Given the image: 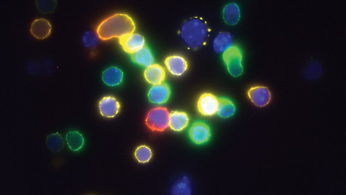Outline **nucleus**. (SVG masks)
I'll list each match as a JSON object with an SVG mask.
<instances>
[{"mask_svg": "<svg viewBox=\"0 0 346 195\" xmlns=\"http://www.w3.org/2000/svg\"><path fill=\"white\" fill-rule=\"evenodd\" d=\"M188 134L192 141L198 145L207 143L211 136L209 125L206 122L200 120L194 121L191 125Z\"/></svg>", "mask_w": 346, "mask_h": 195, "instance_id": "5", "label": "nucleus"}, {"mask_svg": "<svg viewBox=\"0 0 346 195\" xmlns=\"http://www.w3.org/2000/svg\"><path fill=\"white\" fill-rule=\"evenodd\" d=\"M234 103L227 98H218V106L217 113L221 117L226 118L232 116L235 112Z\"/></svg>", "mask_w": 346, "mask_h": 195, "instance_id": "19", "label": "nucleus"}, {"mask_svg": "<svg viewBox=\"0 0 346 195\" xmlns=\"http://www.w3.org/2000/svg\"><path fill=\"white\" fill-rule=\"evenodd\" d=\"M136 25L133 19L125 13H116L103 20L97 25L96 32L99 38L105 40L118 39L134 32Z\"/></svg>", "mask_w": 346, "mask_h": 195, "instance_id": "1", "label": "nucleus"}, {"mask_svg": "<svg viewBox=\"0 0 346 195\" xmlns=\"http://www.w3.org/2000/svg\"><path fill=\"white\" fill-rule=\"evenodd\" d=\"M189 118L187 113L182 111H173L170 114L169 126L176 132H180L188 125Z\"/></svg>", "mask_w": 346, "mask_h": 195, "instance_id": "14", "label": "nucleus"}, {"mask_svg": "<svg viewBox=\"0 0 346 195\" xmlns=\"http://www.w3.org/2000/svg\"><path fill=\"white\" fill-rule=\"evenodd\" d=\"M120 108L119 102L113 96H105L99 101L98 109L100 113L106 117H115L118 113Z\"/></svg>", "mask_w": 346, "mask_h": 195, "instance_id": "11", "label": "nucleus"}, {"mask_svg": "<svg viewBox=\"0 0 346 195\" xmlns=\"http://www.w3.org/2000/svg\"><path fill=\"white\" fill-rule=\"evenodd\" d=\"M171 95V89L166 82L153 85L150 88L148 97L152 103L161 104L166 103Z\"/></svg>", "mask_w": 346, "mask_h": 195, "instance_id": "8", "label": "nucleus"}, {"mask_svg": "<svg viewBox=\"0 0 346 195\" xmlns=\"http://www.w3.org/2000/svg\"><path fill=\"white\" fill-rule=\"evenodd\" d=\"M46 144L51 151L59 152L64 146V141L61 135L58 133H54L48 136Z\"/></svg>", "mask_w": 346, "mask_h": 195, "instance_id": "21", "label": "nucleus"}, {"mask_svg": "<svg viewBox=\"0 0 346 195\" xmlns=\"http://www.w3.org/2000/svg\"><path fill=\"white\" fill-rule=\"evenodd\" d=\"M170 113L165 107H158L152 109L147 114L145 124L154 132H163L169 126Z\"/></svg>", "mask_w": 346, "mask_h": 195, "instance_id": "4", "label": "nucleus"}, {"mask_svg": "<svg viewBox=\"0 0 346 195\" xmlns=\"http://www.w3.org/2000/svg\"><path fill=\"white\" fill-rule=\"evenodd\" d=\"M130 56L134 62L146 67L153 64L154 61L153 54L146 45L130 54Z\"/></svg>", "mask_w": 346, "mask_h": 195, "instance_id": "15", "label": "nucleus"}, {"mask_svg": "<svg viewBox=\"0 0 346 195\" xmlns=\"http://www.w3.org/2000/svg\"><path fill=\"white\" fill-rule=\"evenodd\" d=\"M232 45V38L228 32H220L215 37L213 41L214 50L217 53H223Z\"/></svg>", "mask_w": 346, "mask_h": 195, "instance_id": "18", "label": "nucleus"}, {"mask_svg": "<svg viewBox=\"0 0 346 195\" xmlns=\"http://www.w3.org/2000/svg\"><path fill=\"white\" fill-rule=\"evenodd\" d=\"M135 156L140 163L148 162L152 156L151 149L146 145H141L138 147L135 152Z\"/></svg>", "mask_w": 346, "mask_h": 195, "instance_id": "22", "label": "nucleus"}, {"mask_svg": "<svg viewBox=\"0 0 346 195\" xmlns=\"http://www.w3.org/2000/svg\"><path fill=\"white\" fill-rule=\"evenodd\" d=\"M123 74L122 70L116 66H111L102 73L103 82L109 86L119 85L122 81Z\"/></svg>", "mask_w": 346, "mask_h": 195, "instance_id": "16", "label": "nucleus"}, {"mask_svg": "<svg viewBox=\"0 0 346 195\" xmlns=\"http://www.w3.org/2000/svg\"><path fill=\"white\" fill-rule=\"evenodd\" d=\"M188 183V182H187L186 180L181 181L174 187L173 191L175 192L176 194H189V187Z\"/></svg>", "mask_w": 346, "mask_h": 195, "instance_id": "25", "label": "nucleus"}, {"mask_svg": "<svg viewBox=\"0 0 346 195\" xmlns=\"http://www.w3.org/2000/svg\"><path fill=\"white\" fill-rule=\"evenodd\" d=\"M123 50L130 55L145 45L144 38L137 33H133L118 39Z\"/></svg>", "mask_w": 346, "mask_h": 195, "instance_id": "9", "label": "nucleus"}, {"mask_svg": "<svg viewBox=\"0 0 346 195\" xmlns=\"http://www.w3.org/2000/svg\"><path fill=\"white\" fill-rule=\"evenodd\" d=\"M222 15L224 20L227 24L235 25L240 19V8L236 3H230L224 7Z\"/></svg>", "mask_w": 346, "mask_h": 195, "instance_id": "17", "label": "nucleus"}, {"mask_svg": "<svg viewBox=\"0 0 346 195\" xmlns=\"http://www.w3.org/2000/svg\"><path fill=\"white\" fill-rule=\"evenodd\" d=\"M166 68L173 75L179 76L187 70L188 62L182 56L174 55L168 56L164 61Z\"/></svg>", "mask_w": 346, "mask_h": 195, "instance_id": "10", "label": "nucleus"}, {"mask_svg": "<svg viewBox=\"0 0 346 195\" xmlns=\"http://www.w3.org/2000/svg\"><path fill=\"white\" fill-rule=\"evenodd\" d=\"M222 58L229 73L233 77H237L243 72L242 65L243 53L236 45H232L222 54Z\"/></svg>", "mask_w": 346, "mask_h": 195, "instance_id": "3", "label": "nucleus"}, {"mask_svg": "<svg viewBox=\"0 0 346 195\" xmlns=\"http://www.w3.org/2000/svg\"><path fill=\"white\" fill-rule=\"evenodd\" d=\"M209 32L207 22L199 17H193L186 21L182 25L180 31L185 43L193 50L201 47L206 43Z\"/></svg>", "mask_w": 346, "mask_h": 195, "instance_id": "2", "label": "nucleus"}, {"mask_svg": "<svg viewBox=\"0 0 346 195\" xmlns=\"http://www.w3.org/2000/svg\"><path fill=\"white\" fill-rule=\"evenodd\" d=\"M52 26L50 22L44 18L35 20L30 27L31 33L36 38L43 39L51 33Z\"/></svg>", "mask_w": 346, "mask_h": 195, "instance_id": "13", "label": "nucleus"}, {"mask_svg": "<svg viewBox=\"0 0 346 195\" xmlns=\"http://www.w3.org/2000/svg\"><path fill=\"white\" fill-rule=\"evenodd\" d=\"M36 2L38 10L45 13L53 11L57 2L56 0H38Z\"/></svg>", "mask_w": 346, "mask_h": 195, "instance_id": "23", "label": "nucleus"}, {"mask_svg": "<svg viewBox=\"0 0 346 195\" xmlns=\"http://www.w3.org/2000/svg\"><path fill=\"white\" fill-rule=\"evenodd\" d=\"M144 77L148 83L154 85L163 82L166 77V72L161 65L153 63L145 69Z\"/></svg>", "mask_w": 346, "mask_h": 195, "instance_id": "12", "label": "nucleus"}, {"mask_svg": "<svg viewBox=\"0 0 346 195\" xmlns=\"http://www.w3.org/2000/svg\"><path fill=\"white\" fill-rule=\"evenodd\" d=\"M66 140L69 148L74 151L79 150L83 147L84 142L82 135L75 131L68 133Z\"/></svg>", "mask_w": 346, "mask_h": 195, "instance_id": "20", "label": "nucleus"}, {"mask_svg": "<svg viewBox=\"0 0 346 195\" xmlns=\"http://www.w3.org/2000/svg\"><path fill=\"white\" fill-rule=\"evenodd\" d=\"M247 96L252 103L260 107L266 106L271 99V94L269 89L263 86L250 87L247 91Z\"/></svg>", "mask_w": 346, "mask_h": 195, "instance_id": "7", "label": "nucleus"}, {"mask_svg": "<svg viewBox=\"0 0 346 195\" xmlns=\"http://www.w3.org/2000/svg\"><path fill=\"white\" fill-rule=\"evenodd\" d=\"M98 38L96 32L87 31L83 36V42L87 47H94L97 42Z\"/></svg>", "mask_w": 346, "mask_h": 195, "instance_id": "24", "label": "nucleus"}, {"mask_svg": "<svg viewBox=\"0 0 346 195\" xmlns=\"http://www.w3.org/2000/svg\"><path fill=\"white\" fill-rule=\"evenodd\" d=\"M218 98L211 93H204L198 98L196 107L204 116H212L217 112Z\"/></svg>", "mask_w": 346, "mask_h": 195, "instance_id": "6", "label": "nucleus"}]
</instances>
